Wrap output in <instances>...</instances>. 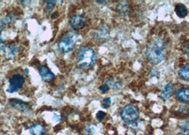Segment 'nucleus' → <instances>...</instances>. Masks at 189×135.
Segmentation results:
<instances>
[{
	"mask_svg": "<svg viewBox=\"0 0 189 135\" xmlns=\"http://www.w3.org/2000/svg\"><path fill=\"white\" fill-rule=\"evenodd\" d=\"M129 10V7H128V3H120L119 4L118 7V12L120 16H126L128 14V12Z\"/></svg>",
	"mask_w": 189,
	"mask_h": 135,
	"instance_id": "14",
	"label": "nucleus"
},
{
	"mask_svg": "<svg viewBox=\"0 0 189 135\" xmlns=\"http://www.w3.org/2000/svg\"><path fill=\"white\" fill-rule=\"evenodd\" d=\"M53 15H55V16H52V19H55V18L58 17V12H55V13L53 14Z\"/></svg>",
	"mask_w": 189,
	"mask_h": 135,
	"instance_id": "25",
	"label": "nucleus"
},
{
	"mask_svg": "<svg viewBox=\"0 0 189 135\" xmlns=\"http://www.w3.org/2000/svg\"><path fill=\"white\" fill-rule=\"evenodd\" d=\"M53 120L55 121V122H59V121L61 120V117H60V116H59L58 115H57V114H54L53 115Z\"/></svg>",
	"mask_w": 189,
	"mask_h": 135,
	"instance_id": "24",
	"label": "nucleus"
},
{
	"mask_svg": "<svg viewBox=\"0 0 189 135\" xmlns=\"http://www.w3.org/2000/svg\"><path fill=\"white\" fill-rule=\"evenodd\" d=\"M146 56L148 61L152 65H157L164 60L167 56V46L161 38H154L149 43Z\"/></svg>",
	"mask_w": 189,
	"mask_h": 135,
	"instance_id": "1",
	"label": "nucleus"
},
{
	"mask_svg": "<svg viewBox=\"0 0 189 135\" xmlns=\"http://www.w3.org/2000/svg\"><path fill=\"white\" fill-rule=\"evenodd\" d=\"M9 102L11 105L17 110H19V111L21 112H25L28 111V110H29V105H28V103L24 102V101L21 100V99L15 98L9 99Z\"/></svg>",
	"mask_w": 189,
	"mask_h": 135,
	"instance_id": "8",
	"label": "nucleus"
},
{
	"mask_svg": "<svg viewBox=\"0 0 189 135\" xmlns=\"http://www.w3.org/2000/svg\"><path fill=\"white\" fill-rule=\"evenodd\" d=\"M25 83V78L22 75L17 73L12 75V77L9 80V88L7 89V92L9 93H14L16 92L19 89L22 88Z\"/></svg>",
	"mask_w": 189,
	"mask_h": 135,
	"instance_id": "5",
	"label": "nucleus"
},
{
	"mask_svg": "<svg viewBox=\"0 0 189 135\" xmlns=\"http://www.w3.org/2000/svg\"><path fill=\"white\" fill-rule=\"evenodd\" d=\"M6 49V45H5L4 42L1 38V35H0V52H4Z\"/></svg>",
	"mask_w": 189,
	"mask_h": 135,
	"instance_id": "22",
	"label": "nucleus"
},
{
	"mask_svg": "<svg viewBox=\"0 0 189 135\" xmlns=\"http://www.w3.org/2000/svg\"><path fill=\"white\" fill-rule=\"evenodd\" d=\"M78 35L74 31H69L61 38L58 46V49L60 52L66 53L72 51L75 46Z\"/></svg>",
	"mask_w": 189,
	"mask_h": 135,
	"instance_id": "3",
	"label": "nucleus"
},
{
	"mask_svg": "<svg viewBox=\"0 0 189 135\" xmlns=\"http://www.w3.org/2000/svg\"><path fill=\"white\" fill-rule=\"evenodd\" d=\"M96 54L94 50L90 47H84L79 50L76 57L77 66L82 69H89L96 63Z\"/></svg>",
	"mask_w": 189,
	"mask_h": 135,
	"instance_id": "2",
	"label": "nucleus"
},
{
	"mask_svg": "<svg viewBox=\"0 0 189 135\" xmlns=\"http://www.w3.org/2000/svg\"><path fill=\"white\" fill-rule=\"evenodd\" d=\"M12 20H13V18L11 17V16H7V17H4V19H1L0 20V31L6 27L9 24L12 23Z\"/></svg>",
	"mask_w": 189,
	"mask_h": 135,
	"instance_id": "15",
	"label": "nucleus"
},
{
	"mask_svg": "<svg viewBox=\"0 0 189 135\" xmlns=\"http://www.w3.org/2000/svg\"><path fill=\"white\" fill-rule=\"evenodd\" d=\"M38 70L40 75L45 81L51 82L55 79L54 73L45 65H39Z\"/></svg>",
	"mask_w": 189,
	"mask_h": 135,
	"instance_id": "7",
	"label": "nucleus"
},
{
	"mask_svg": "<svg viewBox=\"0 0 189 135\" xmlns=\"http://www.w3.org/2000/svg\"><path fill=\"white\" fill-rule=\"evenodd\" d=\"M178 75L179 76L181 79L184 81H188L189 80V65L186 64L183 68H180L178 71Z\"/></svg>",
	"mask_w": 189,
	"mask_h": 135,
	"instance_id": "13",
	"label": "nucleus"
},
{
	"mask_svg": "<svg viewBox=\"0 0 189 135\" xmlns=\"http://www.w3.org/2000/svg\"><path fill=\"white\" fill-rule=\"evenodd\" d=\"M30 135H45L46 129L42 124L39 123H35L30 127Z\"/></svg>",
	"mask_w": 189,
	"mask_h": 135,
	"instance_id": "10",
	"label": "nucleus"
},
{
	"mask_svg": "<svg viewBox=\"0 0 189 135\" xmlns=\"http://www.w3.org/2000/svg\"><path fill=\"white\" fill-rule=\"evenodd\" d=\"M99 90H101V92H103V93H106V92H108V90H109V86L107 84H104L101 85V86H100Z\"/></svg>",
	"mask_w": 189,
	"mask_h": 135,
	"instance_id": "21",
	"label": "nucleus"
},
{
	"mask_svg": "<svg viewBox=\"0 0 189 135\" xmlns=\"http://www.w3.org/2000/svg\"><path fill=\"white\" fill-rule=\"evenodd\" d=\"M106 114L104 112H102V111H99V112H98L97 114H96V119H97L98 121H99V122H101L103 119H104L105 116H106Z\"/></svg>",
	"mask_w": 189,
	"mask_h": 135,
	"instance_id": "19",
	"label": "nucleus"
},
{
	"mask_svg": "<svg viewBox=\"0 0 189 135\" xmlns=\"http://www.w3.org/2000/svg\"><path fill=\"white\" fill-rule=\"evenodd\" d=\"M56 1H47L46 3H47V9L48 11L49 12H51L53 10L54 7L56 4Z\"/></svg>",
	"mask_w": 189,
	"mask_h": 135,
	"instance_id": "18",
	"label": "nucleus"
},
{
	"mask_svg": "<svg viewBox=\"0 0 189 135\" xmlns=\"http://www.w3.org/2000/svg\"><path fill=\"white\" fill-rule=\"evenodd\" d=\"M86 130H87V132L90 135H93L94 134V131H95V129H94L93 127L87 128Z\"/></svg>",
	"mask_w": 189,
	"mask_h": 135,
	"instance_id": "23",
	"label": "nucleus"
},
{
	"mask_svg": "<svg viewBox=\"0 0 189 135\" xmlns=\"http://www.w3.org/2000/svg\"><path fill=\"white\" fill-rule=\"evenodd\" d=\"M176 97L184 103L189 102V90L188 88H180L176 91Z\"/></svg>",
	"mask_w": 189,
	"mask_h": 135,
	"instance_id": "11",
	"label": "nucleus"
},
{
	"mask_svg": "<svg viewBox=\"0 0 189 135\" xmlns=\"http://www.w3.org/2000/svg\"><path fill=\"white\" fill-rule=\"evenodd\" d=\"M97 2L100 3V4H103L107 3V1H97Z\"/></svg>",
	"mask_w": 189,
	"mask_h": 135,
	"instance_id": "26",
	"label": "nucleus"
},
{
	"mask_svg": "<svg viewBox=\"0 0 189 135\" xmlns=\"http://www.w3.org/2000/svg\"><path fill=\"white\" fill-rule=\"evenodd\" d=\"M175 12L176 15L181 19L185 18L188 14V10L187 8L183 4H178L175 7Z\"/></svg>",
	"mask_w": 189,
	"mask_h": 135,
	"instance_id": "12",
	"label": "nucleus"
},
{
	"mask_svg": "<svg viewBox=\"0 0 189 135\" xmlns=\"http://www.w3.org/2000/svg\"><path fill=\"white\" fill-rule=\"evenodd\" d=\"M19 51V49L17 46L13 45V46H10L9 47V55L11 58H14V56H16V54L18 53Z\"/></svg>",
	"mask_w": 189,
	"mask_h": 135,
	"instance_id": "17",
	"label": "nucleus"
},
{
	"mask_svg": "<svg viewBox=\"0 0 189 135\" xmlns=\"http://www.w3.org/2000/svg\"><path fill=\"white\" fill-rule=\"evenodd\" d=\"M139 110L136 107L132 105H126L121 110L120 117L127 124H132L137 122L139 118Z\"/></svg>",
	"mask_w": 189,
	"mask_h": 135,
	"instance_id": "4",
	"label": "nucleus"
},
{
	"mask_svg": "<svg viewBox=\"0 0 189 135\" xmlns=\"http://www.w3.org/2000/svg\"><path fill=\"white\" fill-rule=\"evenodd\" d=\"M174 91V85L172 83H168L164 86L161 94V98L164 101H167L173 95Z\"/></svg>",
	"mask_w": 189,
	"mask_h": 135,
	"instance_id": "9",
	"label": "nucleus"
},
{
	"mask_svg": "<svg viewBox=\"0 0 189 135\" xmlns=\"http://www.w3.org/2000/svg\"><path fill=\"white\" fill-rule=\"evenodd\" d=\"M180 130H181V134L183 135L189 134V127L188 121H185V122H181V125H180Z\"/></svg>",
	"mask_w": 189,
	"mask_h": 135,
	"instance_id": "16",
	"label": "nucleus"
},
{
	"mask_svg": "<svg viewBox=\"0 0 189 135\" xmlns=\"http://www.w3.org/2000/svg\"><path fill=\"white\" fill-rule=\"evenodd\" d=\"M26 70V73H27V74H28V69H26V70Z\"/></svg>",
	"mask_w": 189,
	"mask_h": 135,
	"instance_id": "27",
	"label": "nucleus"
},
{
	"mask_svg": "<svg viewBox=\"0 0 189 135\" xmlns=\"http://www.w3.org/2000/svg\"><path fill=\"white\" fill-rule=\"evenodd\" d=\"M69 24L74 30H80L86 26L87 20L83 15L77 14L71 18Z\"/></svg>",
	"mask_w": 189,
	"mask_h": 135,
	"instance_id": "6",
	"label": "nucleus"
},
{
	"mask_svg": "<svg viewBox=\"0 0 189 135\" xmlns=\"http://www.w3.org/2000/svg\"><path fill=\"white\" fill-rule=\"evenodd\" d=\"M110 104H111V99H110V97L105 98L103 99V104L102 105V107L108 108V107L110 106Z\"/></svg>",
	"mask_w": 189,
	"mask_h": 135,
	"instance_id": "20",
	"label": "nucleus"
}]
</instances>
